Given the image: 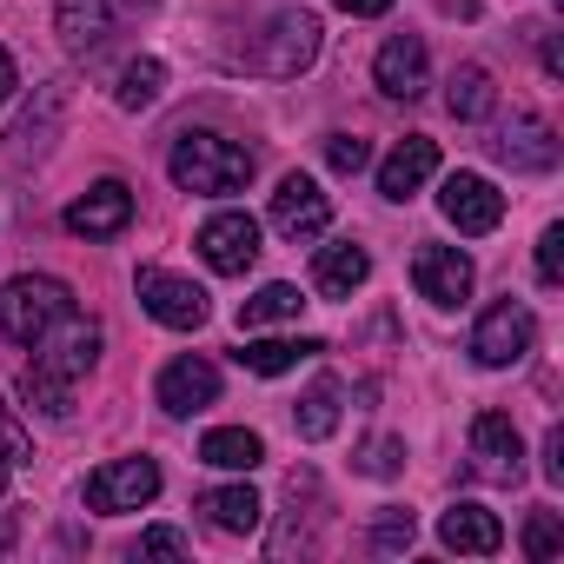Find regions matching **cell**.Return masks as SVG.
<instances>
[{"label": "cell", "mask_w": 564, "mask_h": 564, "mask_svg": "<svg viewBox=\"0 0 564 564\" xmlns=\"http://www.w3.org/2000/svg\"><path fill=\"white\" fill-rule=\"evenodd\" d=\"M28 352H34L28 372H21V399H28V412H41V419H67V412H74V386L100 366V326L80 319V306H74V313H67L54 333H41Z\"/></svg>", "instance_id": "6da1fadb"}, {"label": "cell", "mask_w": 564, "mask_h": 564, "mask_svg": "<svg viewBox=\"0 0 564 564\" xmlns=\"http://www.w3.org/2000/svg\"><path fill=\"white\" fill-rule=\"evenodd\" d=\"M252 153L226 133H180L173 153H166V173L180 193H199V199H226V193H246L252 180Z\"/></svg>", "instance_id": "7a4b0ae2"}, {"label": "cell", "mask_w": 564, "mask_h": 564, "mask_svg": "<svg viewBox=\"0 0 564 564\" xmlns=\"http://www.w3.org/2000/svg\"><path fill=\"white\" fill-rule=\"evenodd\" d=\"M67 313H74V293H67V279H54V272H21V279L0 286V339H14V346H34Z\"/></svg>", "instance_id": "3957f363"}, {"label": "cell", "mask_w": 564, "mask_h": 564, "mask_svg": "<svg viewBox=\"0 0 564 564\" xmlns=\"http://www.w3.org/2000/svg\"><path fill=\"white\" fill-rule=\"evenodd\" d=\"M313 61H319V14L313 8H279L246 54V67L265 80H300Z\"/></svg>", "instance_id": "277c9868"}, {"label": "cell", "mask_w": 564, "mask_h": 564, "mask_svg": "<svg viewBox=\"0 0 564 564\" xmlns=\"http://www.w3.org/2000/svg\"><path fill=\"white\" fill-rule=\"evenodd\" d=\"M531 346H538V319H531L524 300H498V306H485V319L471 326V359H478L485 372H511Z\"/></svg>", "instance_id": "5b68a950"}, {"label": "cell", "mask_w": 564, "mask_h": 564, "mask_svg": "<svg viewBox=\"0 0 564 564\" xmlns=\"http://www.w3.org/2000/svg\"><path fill=\"white\" fill-rule=\"evenodd\" d=\"M133 293H140V306H147V319H160L166 333H199L206 313H213L193 279H180V272H166V265H140Z\"/></svg>", "instance_id": "8992f818"}, {"label": "cell", "mask_w": 564, "mask_h": 564, "mask_svg": "<svg viewBox=\"0 0 564 564\" xmlns=\"http://www.w3.org/2000/svg\"><path fill=\"white\" fill-rule=\"evenodd\" d=\"M160 498V465L153 458H107L94 478H87V511H100V518H120V511H140V505H153Z\"/></svg>", "instance_id": "52a82bcc"}, {"label": "cell", "mask_w": 564, "mask_h": 564, "mask_svg": "<svg viewBox=\"0 0 564 564\" xmlns=\"http://www.w3.org/2000/svg\"><path fill=\"white\" fill-rule=\"evenodd\" d=\"M471 478L485 485H518L524 478V438L511 412H478L471 419Z\"/></svg>", "instance_id": "ba28073f"}, {"label": "cell", "mask_w": 564, "mask_h": 564, "mask_svg": "<svg viewBox=\"0 0 564 564\" xmlns=\"http://www.w3.org/2000/svg\"><path fill=\"white\" fill-rule=\"evenodd\" d=\"M272 232H286L293 246H306V239H319L326 226H333V199L319 193V180L313 173H286L279 180V193H272Z\"/></svg>", "instance_id": "9c48e42d"}, {"label": "cell", "mask_w": 564, "mask_h": 564, "mask_svg": "<svg viewBox=\"0 0 564 564\" xmlns=\"http://www.w3.org/2000/svg\"><path fill=\"white\" fill-rule=\"evenodd\" d=\"M193 246H199V259H206L213 272L239 279V272H252V259H259V219L239 213V206H226V213H213V219L199 226Z\"/></svg>", "instance_id": "30bf717a"}, {"label": "cell", "mask_w": 564, "mask_h": 564, "mask_svg": "<svg viewBox=\"0 0 564 564\" xmlns=\"http://www.w3.org/2000/svg\"><path fill=\"white\" fill-rule=\"evenodd\" d=\"M438 213H445L465 239H485V232H498V219H505V193H498L485 173H452V180L438 186Z\"/></svg>", "instance_id": "8fae6325"}, {"label": "cell", "mask_w": 564, "mask_h": 564, "mask_svg": "<svg viewBox=\"0 0 564 564\" xmlns=\"http://www.w3.org/2000/svg\"><path fill=\"white\" fill-rule=\"evenodd\" d=\"M61 226H67L74 239H113V232L133 226V193H127L120 180H100V186H87V193L61 213Z\"/></svg>", "instance_id": "7c38bea8"}, {"label": "cell", "mask_w": 564, "mask_h": 564, "mask_svg": "<svg viewBox=\"0 0 564 564\" xmlns=\"http://www.w3.org/2000/svg\"><path fill=\"white\" fill-rule=\"evenodd\" d=\"M153 399H160L166 419H193V412H206V405L219 399V366L199 359V352H186V359H173V366L160 372Z\"/></svg>", "instance_id": "4fadbf2b"}, {"label": "cell", "mask_w": 564, "mask_h": 564, "mask_svg": "<svg viewBox=\"0 0 564 564\" xmlns=\"http://www.w3.org/2000/svg\"><path fill=\"white\" fill-rule=\"evenodd\" d=\"M412 286L432 306H465L471 300V259L458 246H419L412 252Z\"/></svg>", "instance_id": "5bb4252c"}, {"label": "cell", "mask_w": 564, "mask_h": 564, "mask_svg": "<svg viewBox=\"0 0 564 564\" xmlns=\"http://www.w3.org/2000/svg\"><path fill=\"white\" fill-rule=\"evenodd\" d=\"M372 80H379L386 100H419V94L432 87V54H425V41H419V34H392V41L379 47V61H372Z\"/></svg>", "instance_id": "9a60e30c"}, {"label": "cell", "mask_w": 564, "mask_h": 564, "mask_svg": "<svg viewBox=\"0 0 564 564\" xmlns=\"http://www.w3.org/2000/svg\"><path fill=\"white\" fill-rule=\"evenodd\" d=\"M491 153H498L511 173H551V166H557V133H551V120H538V113H511V120L498 127Z\"/></svg>", "instance_id": "2e32d148"}, {"label": "cell", "mask_w": 564, "mask_h": 564, "mask_svg": "<svg viewBox=\"0 0 564 564\" xmlns=\"http://www.w3.org/2000/svg\"><path fill=\"white\" fill-rule=\"evenodd\" d=\"M120 14H127V0H54V34L74 54H94V47H107Z\"/></svg>", "instance_id": "e0dca14e"}, {"label": "cell", "mask_w": 564, "mask_h": 564, "mask_svg": "<svg viewBox=\"0 0 564 564\" xmlns=\"http://www.w3.org/2000/svg\"><path fill=\"white\" fill-rule=\"evenodd\" d=\"M438 544L458 551V557H491V551H505V524H498V511L458 498V505L438 518Z\"/></svg>", "instance_id": "ac0fdd59"}, {"label": "cell", "mask_w": 564, "mask_h": 564, "mask_svg": "<svg viewBox=\"0 0 564 564\" xmlns=\"http://www.w3.org/2000/svg\"><path fill=\"white\" fill-rule=\"evenodd\" d=\"M438 173V140H425V133H405L386 160H379V193L386 199H412L425 180Z\"/></svg>", "instance_id": "d6986e66"}, {"label": "cell", "mask_w": 564, "mask_h": 564, "mask_svg": "<svg viewBox=\"0 0 564 564\" xmlns=\"http://www.w3.org/2000/svg\"><path fill=\"white\" fill-rule=\"evenodd\" d=\"M366 279H372V252H366V246L339 239V246H319V252H313V286H319L326 300H352Z\"/></svg>", "instance_id": "ffe728a7"}, {"label": "cell", "mask_w": 564, "mask_h": 564, "mask_svg": "<svg viewBox=\"0 0 564 564\" xmlns=\"http://www.w3.org/2000/svg\"><path fill=\"white\" fill-rule=\"evenodd\" d=\"M199 511H206V524L226 531V538H246V531H259V518H265V505H259L252 485H213V491L199 498Z\"/></svg>", "instance_id": "44dd1931"}, {"label": "cell", "mask_w": 564, "mask_h": 564, "mask_svg": "<svg viewBox=\"0 0 564 564\" xmlns=\"http://www.w3.org/2000/svg\"><path fill=\"white\" fill-rule=\"evenodd\" d=\"M326 352V339H246L232 359L252 372V379H279V372H293V366H306V359H319Z\"/></svg>", "instance_id": "7402d4cb"}, {"label": "cell", "mask_w": 564, "mask_h": 564, "mask_svg": "<svg viewBox=\"0 0 564 564\" xmlns=\"http://www.w3.org/2000/svg\"><path fill=\"white\" fill-rule=\"evenodd\" d=\"M199 458L219 465V471H259V465H265V438L246 432V425H213V432L199 438Z\"/></svg>", "instance_id": "603a6c76"}, {"label": "cell", "mask_w": 564, "mask_h": 564, "mask_svg": "<svg viewBox=\"0 0 564 564\" xmlns=\"http://www.w3.org/2000/svg\"><path fill=\"white\" fill-rule=\"evenodd\" d=\"M445 107H452V120H491V107H498V87H491V67H478V61H465L458 74H452V87H445Z\"/></svg>", "instance_id": "cb8c5ba5"}, {"label": "cell", "mask_w": 564, "mask_h": 564, "mask_svg": "<svg viewBox=\"0 0 564 564\" xmlns=\"http://www.w3.org/2000/svg\"><path fill=\"white\" fill-rule=\"evenodd\" d=\"M339 399H346V386H339V379H319V386L293 405V425H300V438H306V445H319V438H333V432H339Z\"/></svg>", "instance_id": "d4e9b609"}, {"label": "cell", "mask_w": 564, "mask_h": 564, "mask_svg": "<svg viewBox=\"0 0 564 564\" xmlns=\"http://www.w3.org/2000/svg\"><path fill=\"white\" fill-rule=\"evenodd\" d=\"M300 286H286V279H272V286H259L246 306H239V333H259V326H279V319H300Z\"/></svg>", "instance_id": "484cf974"}, {"label": "cell", "mask_w": 564, "mask_h": 564, "mask_svg": "<svg viewBox=\"0 0 564 564\" xmlns=\"http://www.w3.org/2000/svg\"><path fill=\"white\" fill-rule=\"evenodd\" d=\"M160 94H166V67H160L153 54H140V61H127V67H120V87H113V100H120L127 113L153 107Z\"/></svg>", "instance_id": "4316f807"}, {"label": "cell", "mask_w": 564, "mask_h": 564, "mask_svg": "<svg viewBox=\"0 0 564 564\" xmlns=\"http://www.w3.org/2000/svg\"><path fill=\"white\" fill-rule=\"evenodd\" d=\"M412 538H419V518H412L405 505H379V518H372V551H412Z\"/></svg>", "instance_id": "83f0119b"}, {"label": "cell", "mask_w": 564, "mask_h": 564, "mask_svg": "<svg viewBox=\"0 0 564 564\" xmlns=\"http://www.w3.org/2000/svg\"><path fill=\"white\" fill-rule=\"evenodd\" d=\"M557 551H564L557 511H531V524H524V557H557Z\"/></svg>", "instance_id": "f1b7e54d"}, {"label": "cell", "mask_w": 564, "mask_h": 564, "mask_svg": "<svg viewBox=\"0 0 564 564\" xmlns=\"http://www.w3.org/2000/svg\"><path fill=\"white\" fill-rule=\"evenodd\" d=\"M366 160H372V147L359 133H326V166L333 173H366Z\"/></svg>", "instance_id": "f546056e"}, {"label": "cell", "mask_w": 564, "mask_h": 564, "mask_svg": "<svg viewBox=\"0 0 564 564\" xmlns=\"http://www.w3.org/2000/svg\"><path fill=\"white\" fill-rule=\"evenodd\" d=\"M538 279H544V286H564V226L538 232Z\"/></svg>", "instance_id": "4dcf8cb0"}, {"label": "cell", "mask_w": 564, "mask_h": 564, "mask_svg": "<svg viewBox=\"0 0 564 564\" xmlns=\"http://www.w3.org/2000/svg\"><path fill=\"white\" fill-rule=\"evenodd\" d=\"M133 557H186V531L153 524V531H140V538H133Z\"/></svg>", "instance_id": "1f68e13d"}, {"label": "cell", "mask_w": 564, "mask_h": 564, "mask_svg": "<svg viewBox=\"0 0 564 564\" xmlns=\"http://www.w3.org/2000/svg\"><path fill=\"white\" fill-rule=\"evenodd\" d=\"M399 465H405V438H372L359 458V471H372V478H392Z\"/></svg>", "instance_id": "d6a6232c"}, {"label": "cell", "mask_w": 564, "mask_h": 564, "mask_svg": "<svg viewBox=\"0 0 564 564\" xmlns=\"http://www.w3.org/2000/svg\"><path fill=\"white\" fill-rule=\"evenodd\" d=\"M544 478H551V485H564V425H551V432H544Z\"/></svg>", "instance_id": "836d02e7"}, {"label": "cell", "mask_w": 564, "mask_h": 564, "mask_svg": "<svg viewBox=\"0 0 564 564\" xmlns=\"http://www.w3.org/2000/svg\"><path fill=\"white\" fill-rule=\"evenodd\" d=\"M333 8L352 21H379V14H392V0H333Z\"/></svg>", "instance_id": "e575fe53"}, {"label": "cell", "mask_w": 564, "mask_h": 564, "mask_svg": "<svg viewBox=\"0 0 564 564\" xmlns=\"http://www.w3.org/2000/svg\"><path fill=\"white\" fill-rule=\"evenodd\" d=\"M14 87H21V74H14V54H8V47H0V107H8V100H14Z\"/></svg>", "instance_id": "d590c367"}, {"label": "cell", "mask_w": 564, "mask_h": 564, "mask_svg": "<svg viewBox=\"0 0 564 564\" xmlns=\"http://www.w3.org/2000/svg\"><path fill=\"white\" fill-rule=\"evenodd\" d=\"M14 544H21V524H14V518H8V511H0V557H8V551H14Z\"/></svg>", "instance_id": "8d00e7d4"}, {"label": "cell", "mask_w": 564, "mask_h": 564, "mask_svg": "<svg viewBox=\"0 0 564 564\" xmlns=\"http://www.w3.org/2000/svg\"><path fill=\"white\" fill-rule=\"evenodd\" d=\"M8 478H14V452H8V438H0V491H8Z\"/></svg>", "instance_id": "74e56055"}]
</instances>
